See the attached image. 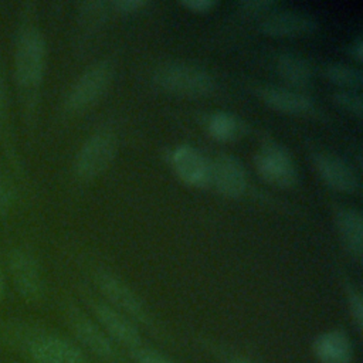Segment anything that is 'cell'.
Masks as SVG:
<instances>
[{"label":"cell","mask_w":363,"mask_h":363,"mask_svg":"<svg viewBox=\"0 0 363 363\" xmlns=\"http://www.w3.org/2000/svg\"><path fill=\"white\" fill-rule=\"evenodd\" d=\"M233 363H252L251 360H248V359H242V357H238V359H235Z\"/></svg>","instance_id":"cell-32"},{"label":"cell","mask_w":363,"mask_h":363,"mask_svg":"<svg viewBox=\"0 0 363 363\" xmlns=\"http://www.w3.org/2000/svg\"><path fill=\"white\" fill-rule=\"evenodd\" d=\"M10 275L17 292L26 299H37L41 295L43 284L37 261L30 252L16 250L10 255Z\"/></svg>","instance_id":"cell-10"},{"label":"cell","mask_w":363,"mask_h":363,"mask_svg":"<svg viewBox=\"0 0 363 363\" xmlns=\"http://www.w3.org/2000/svg\"><path fill=\"white\" fill-rule=\"evenodd\" d=\"M182 6L187 7L189 10H194V11H207L210 10L216 3L211 0H183L180 3Z\"/></svg>","instance_id":"cell-28"},{"label":"cell","mask_w":363,"mask_h":363,"mask_svg":"<svg viewBox=\"0 0 363 363\" xmlns=\"http://www.w3.org/2000/svg\"><path fill=\"white\" fill-rule=\"evenodd\" d=\"M349 308H350L353 320L356 323V328L360 330L363 326V301H362V296L359 292H356V291L350 292Z\"/></svg>","instance_id":"cell-25"},{"label":"cell","mask_w":363,"mask_h":363,"mask_svg":"<svg viewBox=\"0 0 363 363\" xmlns=\"http://www.w3.org/2000/svg\"><path fill=\"white\" fill-rule=\"evenodd\" d=\"M35 363H85L82 352L71 342L57 336H43L30 343Z\"/></svg>","instance_id":"cell-12"},{"label":"cell","mask_w":363,"mask_h":363,"mask_svg":"<svg viewBox=\"0 0 363 363\" xmlns=\"http://www.w3.org/2000/svg\"><path fill=\"white\" fill-rule=\"evenodd\" d=\"M362 48H363V41L360 37H357L350 45V51L356 60H362Z\"/></svg>","instance_id":"cell-30"},{"label":"cell","mask_w":363,"mask_h":363,"mask_svg":"<svg viewBox=\"0 0 363 363\" xmlns=\"http://www.w3.org/2000/svg\"><path fill=\"white\" fill-rule=\"evenodd\" d=\"M170 162L182 180L191 186H206L210 183V163L190 145H180L173 149Z\"/></svg>","instance_id":"cell-11"},{"label":"cell","mask_w":363,"mask_h":363,"mask_svg":"<svg viewBox=\"0 0 363 363\" xmlns=\"http://www.w3.org/2000/svg\"><path fill=\"white\" fill-rule=\"evenodd\" d=\"M259 96L268 106L286 113L308 112L313 105V101L306 94L278 85L259 88Z\"/></svg>","instance_id":"cell-14"},{"label":"cell","mask_w":363,"mask_h":363,"mask_svg":"<svg viewBox=\"0 0 363 363\" xmlns=\"http://www.w3.org/2000/svg\"><path fill=\"white\" fill-rule=\"evenodd\" d=\"M153 81L166 92L186 96H203L214 89V79L204 68L184 61L162 64L156 68Z\"/></svg>","instance_id":"cell-2"},{"label":"cell","mask_w":363,"mask_h":363,"mask_svg":"<svg viewBox=\"0 0 363 363\" xmlns=\"http://www.w3.org/2000/svg\"><path fill=\"white\" fill-rule=\"evenodd\" d=\"M316 27V18L312 14L299 10H281L269 13L259 24L261 31L275 37L302 35L312 33Z\"/></svg>","instance_id":"cell-9"},{"label":"cell","mask_w":363,"mask_h":363,"mask_svg":"<svg viewBox=\"0 0 363 363\" xmlns=\"http://www.w3.org/2000/svg\"><path fill=\"white\" fill-rule=\"evenodd\" d=\"M143 4H145V1H142V0H116L112 3V7L116 9L118 11L129 13V11L138 10Z\"/></svg>","instance_id":"cell-27"},{"label":"cell","mask_w":363,"mask_h":363,"mask_svg":"<svg viewBox=\"0 0 363 363\" xmlns=\"http://www.w3.org/2000/svg\"><path fill=\"white\" fill-rule=\"evenodd\" d=\"M241 125L230 112H214L207 121L208 133L217 140H230L238 136Z\"/></svg>","instance_id":"cell-19"},{"label":"cell","mask_w":363,"mask_h":363,"mask_svg":"<svg viewBox=\"0 0 363 363\" xmlns=\"http://www.w3.org/2000/svg\"><path fill=\"white\" fill-rule=\"evenodd\" d=\"M312 160L319 176L328 186L345 193L357 191L360 184L359 177L346 160L328 152H316Z\"/></svg>","instance_id":"cell-8"},{"label":"cell","mask_w":363,"mask_h":363,"mask_svg":"<svg viewBox=\"0 0 363 363\" xmlns=\"http://www.w3.org/2000/svg\"><path fill=\"white\" fill-rule=\"evenodd\" d=\"M72 330L77 339L94 354L102 359H112L115 356V349L106 333L88 318L82 315L74 316Z\"/></svg>","instance_id":"cell-15"},{"label":"cell","mask_w":363,"mask_h":363,"mask_svg":"<svg viewBox=\"0 0 363 363\" xmlns=\"http://www.w3.org/2000/svg\"><path fill=\"white\" fill-rule=\"evenodd\" d=\"M112 75L113 67L106 60L89 65L69 88L65 98L67 109L77 112L88 108L105 92Z\"/></svg>","instance_id":"cell-4"},{"label":"cell","mask_w":363,"mask_h":363,"mask_svg":"<svg viewBox=\"0 0 363 363\" xmlns=\"http://www.w3.org/2000/svg\"><path fill=\"white\" fill-rule=\"evenodd\" d=\"M47 47L40 30L23 28L14 45V78L24 89L37 88L45 71Z\"/></svg>","instance_id":"cell-1"},{"label":"cell","mask_w":363,"mask_h":363,"mask_svg":"<svg viewBox=\"0 0 363 363\" xmlns=\"http://www.w3.org/2000/svg\"><path fill=\"white\" fill-rule=\"evenodd\" d=\"M116 138L109 130H99L88 136L75 155L74 169L81 179L99 176L115 157Z\"/></svg>","instance_id":"cell-3"},{"label":"cell","mask_w":363,"mask_h":363,"mask_svg":"<svg viewBox=\"0 0 363 363\" xmlns=\"http://www.w3.org/2000/svg\"><path fill=\"white\" fill-rule=\"evenodd\" d=\"M210 183L224 197H238L247 186L242 163L231 155H220L210 163Z\"/></svg>","instance_id":"cell-6"},{"label":"cell","mask_w":363,"mask_h":363,"mask_svg":"<svg viewBox=\"0 0 363 363\" xmlns=\"http://www.w3.org/2000/svg\"><path fill=\"white\" fill-rule=\"evenodd\" d=\"M96 282L101 292L111 302L112 308L138 322H146V311L140 299L125 282L106 272L99 274Z\"/></svg>","instance_id":"cell-7"},{"label":"cell","mask_w":363,"mask_h":363,"mask_svg":"<svg viewBox=\"0 0 363 363\" xmlns=\"http://www.w3.org/2000/svg\"><path fill=\"white\" fill-rule=\"evenodd\" d=\"M6 105H7V86L4 82V77L0 68V119L3 118L6 112Z\"/></svg>","instance_id":"cell-29"},{"label":"cell","mask_w":363,"mask_h":363,"mask_svg":"<svg viewBox=\"0 0 363 363\" xmlns=\"http://www.w3.org/2000/svg\"><path fill=\"white\" fill-rule=\"evenodd\" d=\"M335 221L347 250L353 255L360 257L363 248V218L360 210L354 207H339L335 211Z\"/></svg>","instance_id":"cell-17"},{"label":"cell","mask_w":363,"mask_h":363,"mask_svg":"<svg viewBox=\"0 0 363 363\" xmlns=\"http://www.w3.org/2000/svg\"><path fill=\"white\" fill-rule=\"evenodd\" d=\"M95 315L101 322L102 328L105 329V332L112 339L132 349L139 346L140 335L128 316H125L111 305L105 303H96Z\"/></svg>","instance_id":"cell-13"},{"label":"cell","mask_w":363,"mask_h":363,"mask_svg":"<svg viewBox=\"0 0 363 363\" xmlns=\"http://www.w3.org/2000/svg\"><path fill=\"white\" fill-rule=\"evenodd\" d=\"M277 71L292 86H305L312 78L311 64L301 55L284 52L277 60Z\"/></svg>","instance_id":"cell-18"},{"label":"cell","mask_w":363,"mask_h":363,"mask_svg":"<svg viewBox=\"0 0 363 363\" xmlns=\"http://www.w3.org/2000/svg\"><path fill=\"white\" fill-rule=\"evenodd\" d=\"M325 75L328 79H330L335 84H339L345 88L353 89L356 86H360L363 81L362 71L356 67H352L345 62H330L325 67Z\"/></svg>","instance_id":"cell-20"},{"label":"cell","mask_w":363,"mask_h":363,"mask_svg":"<svg viewBox=\"0 0 363 363\" xmlns=\"http://www.w3.org/2000/svg\"><path fill=\"white\" fill-rule=\"evenodd\" d=\"M3 291H4V275H3V269H1V264H0V301L3 298Z\"/></svg>","instance_id":"cell-31"},{"label":"cell","mask_w":363,"mask_h":363,"mask_svg":"<svg viewBox=\"0 0 363 363\" xmlns=\"http://www.w3.org/2000/svg\"><path fill=\"white\" fill-rule=\"evenodd\" d=\"M333 101L336 105H339L345 111L356 116L362 115V95L357 91L349 89V88L339 89L333 94Z\"/></svg>","instance_id":"cell-21"},{"label":"cell","mask_w":363,"mask_h":363,"mask_svg":"<svg viewBox=\"0 0 363 363\" xmlns=\"http://www.w3.org/2000/svg\"><path fill=\"white\" fill-rule=\"evenodd\" d=\"M313 352L320 363H350L352 346L342 330H328L313 342Z\"/></svg>","instance_id":"cell-16"},{"label":"cell","mask_w":363,"mask_h":363,"mask_svg":"<svg viewBox=\"0 0 363 363\" xmlns=\"http://www.w3.org/2000/svg\"><path fill=\"white\" fill-rule=\"evenodd\" d=\"M247 14H261L274 9V1L269 0H244L237 4Z\"/></svg>","instance_id":"cell-24"},{"label":"cell","mask_w":363,"mask_h":363,"mask_svg":"<svg viewBox=\"0 0 363 363\" xmlns=\"http://www.w3.org/2000/svg\"><path fill=\"white\" fill-rule=\"evenodd\" d=\"M14 190L11 183L0 173V216H6L13 204Z\"/></svg>","instance_id":"cell-23"},{"label":"cell","mask_w":363,"mask_h":363,"mask_svg":"<svg viewBox=\"0 0 363 363\" xmlns=\"http://www.w3.org/2000/svg\"><path fill=\"white\" fill-rule=\"evenodd\" d=\"M254 162L258 173L269 183L281 187L295 184L298 177L296 167L285 146L267 140L258 149Z\"/></svg>","instance_id":"cell-5"},{"label":"cell","mask_w":363,"mask_h":363,"mask_svg":"<svg viewBox=\"0 0 363 363\" xmlns=\"http://www.w3.org/2000/svg\"><path fill=\"white\" fill-rule=\"evenodd\" d=\"M79 13L85 18V21H94L99 18L105 13V3L101 1H85L81 4Z\"/></svg>","instance_id":"cell-26"},{"label":"cell","mask_w":363,"mask_h":363,"mask_svg":"<svg viewBox=\"0 0 363 363\" xmlns=\"http://www.w3.org/2000/svg\"><path fill=\"white\" fill-rule=\"evenodd\" d=\"M132 354L138 363H173L170 359H167L162 353L149 347L136 346L132 349Z\"/></svg>","instance_id":"cell-22"}]
</instances>
